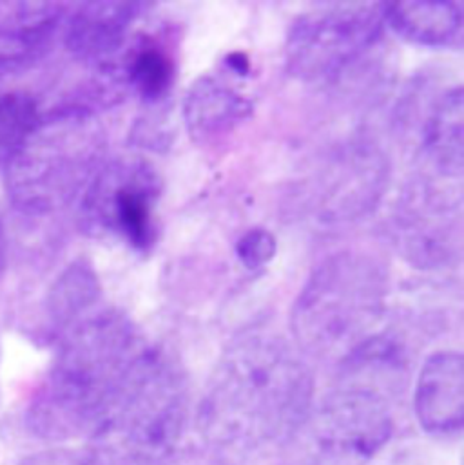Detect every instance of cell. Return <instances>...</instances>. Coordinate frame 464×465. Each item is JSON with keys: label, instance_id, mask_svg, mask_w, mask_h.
<instances>
[{"label": "cell", "instance_id": "6da1fadb", "mask_svg": "<svg viewBox=\"0 0 464 465\" xmlns=\"http://www.w3.org/2000/svg\"><path fill=\"white\" fill-rule=\"evenodd\" d=\"M314 375L285 339L248 335L218 361L202 397L197 428L224 464L288 446L314 410Z\"/></svg>", "mask_w": 464, "mask_h": 465}, {"label": "cell", "instance_id": "7a4b0ae2", "mask_svg": "<svg viewBox=\"0 0 464 465\" xmlns=\"http://www.w3.org/2000/svg\"><path fill=\"white\" fill-rule=\"evenodd\" d=\"M149 348L140 328L118 312L75 324L27 406V430L55 446L91 442Z\"/></svg>", "mask_w": 464, "mask_h": 465}, {"label": "cell", "instance_id": "3957f363", "mask_svg": "<svg viewBox=\"0 0 464 465\" xmlns=\"http://www.w3.org/2000/svg\"><path fill=\"white\" fill-rule=\"evenodd\" d=\"M387 292V273L370 255L345 250L325 259L292 306L299 353L343 366L379 333Z\"/></svg>", "mask_w": 464, "mask_h": 465}, {"label": "cell", "instance_id": "277c9868", "mask_svg": "<svg viewBox=\"0 0 464 465\" xmlns=\"http://www.w3.org/2000/svg\"><path fill=\"white\" fill-rule=\"evenodd\" d=\"M187 428L186 373L173 357L151 346L87 446L102 465H173Z\"/></svg>", "mask_w": 464, "mask_h": 465}, {"label": "cell", "instance_id": "5b68a950", "mask_svg": "<svg viewBox=\"0 0 464 465\" xmlns=\"http://www.w3.org/2000/svg\"><path fill=\"white\" fill-rule=\"evenodd\" d=\"M383 27V5L336 4L299 16L288 31V73L305 82L332 80L372 47Z\"/></svg>", "mask_w": 464, "mask_h": 465}, {"label": "cell", "instance_id": "8992f818", "mask_svg": "<svg viewBox=\"0 0 464 465\" xmlns=\"http://www.w3.org/2000/svg\"><path fill=\"white\" fill-rule=\"evenodd\" d=\"M312 465H368L392 440L394 417L385 395L347 384L323 399L307 422Z\"/></svg>", "mask_w": 464, "mask_h": 465}, {"label": "cell", "instance_id": "52a82bcc", "mask_svg": "<svg viewBox=\"0 0 464 465\" xmlns=\"http://www.w3.org/2000/svg\"><path fill=\"white\" fill-rule=\"evenodd\" d=\"M160 180L142 160H126L109 167L89 193V209L96 222L135 250H151L158 237L155 207Z\"/></svg>", "mask_w": 464, "mask_h": 465}, {"label": "cell", "instance_id": "ba28073f", "mask_svg": "<svg viewBox=\"0 0 464 465\" xmlns=\"http://www.w3.org/2000/svg\"><path fill=\"white\" fill-rule=\"evenodd\" d=\"M414 413L427 435L439 440L461 437L464 359L459 351H438L423 362L414 390Z\"/></svg>", "mask_w": 464, "mask_h": 465}, {"label": "cell", "instance_id": "9c48e42d", "mask_svg": "<svg viewBox=\"0 0 464 465\" xmlns=\"http://www.w3.org/2000/svg\"><path fill=\"white\" fill-rule=\"evenodd\" d=\"M387 178V162L367 147H356L328 171L323 213L332 220H348L370 209Z\"/></svg>", "mask_w": 464, "mask_h": 465}, {"label": "cell", "instance_id": "30bf717a", "mask_svg": "<svg viewBox=\"0 0 464 465\" xmlns=\"http://www.w3.org/2000/svg\"><path fill=\"white\" fill-rule=\"evenodd\" d=\"M463 87L439 94L425 113L421 129V158L427 174L461 182L464 167Z\"/></svg>", "mask_w": 464, "mask_h": 465}, {"label": "cell", "instance_id": "8fae6325", "mask_svg": "<svg viewBox=\"0 0 464 465\" xmlns=\"http://www.w3.org/2000/svg\"><path fill=\"white\" fill-rule=\"evenodd\" d=\"M383 20L398 36L423 47H461L464 15L461 4L447 0H409L383 5Z\"/></svg>", "mask_w": 464, "mask_h": 465}, {"label": "cell", "instance_id": "7c38bea8", "mask_svg": "<svg viewBox=\"0 0 464 465\" xmlns=\"http://www.w3.org/2000/svg\"><path fill=\"white\" fill-rule=\"evenodd\" d=\"M250 113V100L215 76H200L184 102L187 131L198 143L227 136Z\"/></svg>", "mask_w": 464, "mask_h": 465}, {"label": "cell", "instance_id": "4fadbf2b", "mask_svg": "<svg viewBox=\"0 0 464 465\" xmlns=\"http://www.w3.org/2000/svg\"><path fill=\"white\" fill-rule=\"evenodd\" d=\"M142 2H89L71 18L67 47L84 60H104L116 53L142 11Z\"/></svg>", "mask_w": 464, "mask_h": 465}, {"label": "cell", "instance_id": "5bb4252c", "mask_svg": "<svg viewBox=\"0 0 464 465\" xmlns=\"http://www.w3.org/2000/svg\"><path fill=\"white\" fill-rule=\"evenodd\" d=\"M60 22V7L49 4H0V65L38 58Z\"/></svg>", "mask_w": 464, "mask_h": 465}, {"label": "cell", "instance_id": "9a60e30c", "mask_svg": "<svg viewBox=\"0 0 464 465\" xmlns=\"http://www.w3.org/2000/svg\"><path fill=\"white\" fill-rule=\"evenodd\" d=\"M126 76L144 104L162 102L177 80V62L171 47L155 36L140 38L126 60Z\"/></svg>", "mask_w": 464, "mask_h": 465}, {"label": "cell", "instance_id": "2e32d148", "mask_svg": "<svg viewBox=\"0 0 464 465\" xmlns=\"http://www.w3.org/2000/svg\"><path fill=\"white\" fill-rule=\"evenodd\" d=\"M98 297L100 284L95 272L87 262H75L56 281L49 295V319L58 328H67L86 310H89L98 301Z\"/></svg>", "mask_w": 464, "mask_h": 465}, {"label": "cell", "instance_id": "e0dca14e", "mask_svg": "<svg viewBox=\"0 0 464 465\" xmlns=\"http://www.w3.org/2000/svg\"><path fill=\"white\" fill-rule=\"evenodd\" d=\"M36 105L24 94H9L0 100V162L18 156L27 140L38 131Z\"/></svg>", "mask_w": 464, "mask_h": 465}, {"label": "cell", "instance_id": "ac0fdd59", "mask_svg": "<svg viewBox=\"0 0 464 465\" xmlns=\"http://www.w3.org/2000/svg\"><path fill=\"white\" fill-rule=\"evenodd\" d=\"M276 237L267 229H252L243 233L236 244L237 259L248 270H257L268 264L276 255Z\"/></svg>", "mask_w": 464, "mask_h": 465}, {"label": "cell", "instance_id": "d6986e66", "mask_svg": "<svg viewBox=\"0 0 464 465\" xmlns=\"http://www.w3.org/2000/svg\"><path fill=\"white\" fill-rule=\"evenodd\" d=\"M22 465H102L91 446H55L27 457Z\"/></svg>", "mask_w": 464, "mask_h": 465}, {"label": "cell", "instance_id": "ffe728a7", "mask_svg": "<svg viewBox=\"0 0 464 465\" xmlns=\"http://www.w3.org/2000/svg\"><path fill=\"white\" fill-rule=\"evenodd\" d=\"M227 65L231 67L234 73H237V74H247L248 73V60H247V56L243 54V53H232L227 56Z\"/></svg>", "mask_w": 464, "mask_h": 465}, {"label": "cell", "instance_id": "44dd1931", "mask_svg": "<svg viewBox=\"0 0 464 465\" xmlns=\"http://www.w3.org/2000/svg\"><path fill=\"white\" fill-rule=\"evenodd\" d=\"M4 264H5V239H4V231L0 225V275H2Z\"/></svg>", "mask_w": 464, "mask_h": 465}]
</instances>
